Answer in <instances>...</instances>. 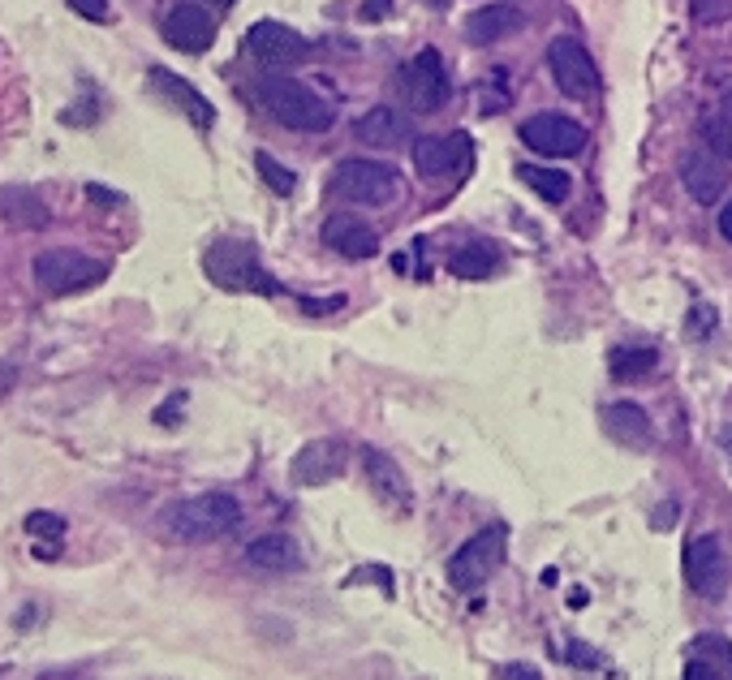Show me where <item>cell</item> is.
<instances>
[{"label": "cell", "instance_id": "ac0fdd59", "mask_svg": "<svg viewBox=\"0 0 732 680\" xmlns=\"http://www.w3.org/2000/svg\"><path fill=\"white\" fill-rule=\"evenodd\" d=\"M354 134L366 146H405V142H414V121H410V113H401L392 104H379V108L358 117Z\"/></svg>", "mask_w": 732, "mask_h": 680}, {"label": "cell", "instance_id": "44dd1931", "mask_svg": "<svg viewBox=\"0 0 732 680\" xmlns=\"http://www.w3.org/2000/svg\"><path fill=\"white\" fill-rule=\"evenodd\" d=\"M512 31H521V13L512 4H483V9H470V17H465V39L474 48L500 44Z\"/></svg>", "mask_w": 732, "mask_h": 680}, {"label": "cell", "instance_id": "1f68e13d", "mask_svg": "<svg viewBox=\"0 0 732 680\" xmlns=\"http://www.w3.org/2000/svg\"><path fill=\"white\" fill-rule=\"evenodd\" d=\"M569 659H574V668H586V672L603 668V655H599V650H590L586 642H569Z\"/></svg>", "mask_w": 732, "mask_h": 680}, {"label": "cell", "instance_id": "f546056e", "mask_svg": "<svg viewBox=\"0 0 732 680\" xmlns=\"http://www.w3.org/2000/svg\"><path fill=\"white\" fill-rule=\"evenodd\" d=\"M26 535H35V539H66V521L57 513H31L26 517Z\"/></svg>", "mask_w": 732, "mask_h": 680}, {"label": "cell", "instance_id": "603a6c76", "mask_svg": "<svg viewBox=\"0 0 732 680\" xmlns=\"http://www.w3.org/2000/svg\"><path fill=\"white\" fill-rule=\"evenodd\" d=\"M603 431L625 448H647L651 444V418L634 401H616V406L603 409Z\"/></svg>", "mask_w": 732, "mask_h": 680}, {"label": "cell", "instance_id": "ba28073f", "mask_svg": "<svg viewBox=\"0 0 732 680\" xmlns=\"http://www.w3.org/2000/svg\"><path fill=\"white\" fill-rule=\"evenodd\" d=\"M521 142L543 160H569L586 151V126H578L565 113H539L521 126Z\"/></svg>", "mask_w": 732, "mask_h": 680}, {"label": "cell", "instance_id": "4dcf8cb0", "mask_svg": "<svg viewBox=\"0 0 732 680\" xmlns=\"http://www.w3.org/2000/svg\"><path fill=\"white\" fill-rule=\"evenodd\" d=\"M70 9L78 17H86V22H113L108 0H70Z\"/></svg>", "mask_w": 732, "mask_h": 680}, {"label": "cell", "instance_id": "f1b7e54d", "mask_svg": "<svg viewBox=\"0 0 732 680\" xmlns=\"http://www.w3.org/2000/svg\"><path fill=\"white\" fill-rule=\"evenodd\" d=\"M703 138H707V146L716 151V155H724V160H732V117H724L720 108L703 121Z\"/></svg>", "mask_w": 732, "mask_h": 680}, {"label": "cell", "instance_id": "7c38bea8", "mask_svg": "<svg viewBox=\"0 0 732 680\" xmlns=\"http://www.w3.org/2000/svg\"><path fill=\"white\" fill-rule=\"evenodd\" d=\"M164 39H168L177 52L203 57V52L216 44V17H212L199 0H181V4H173L168 17H164Z\"/></svg>", "mask_w": 732, "mask_h": 680}, {"label": "cell", "instance_id": "4fadbf2b", "mask_svg": "<svg viewBox=\"0 0 732 680\" xmlns=\"http://www.w3.org/2000/svg\"><path fill=\"white\" fill-rule=\"evenodd\" d=\"M350 466V448L341 439H310L290 466V478L297 486H323L337 482Z\"/></svg>", "mask_w": 732, "mask_h": 680}, {"label": "cell", "instance_id": "6da1fadb", "mask_svg": "<svg viewBox=\"0 0 732 680\" xmlns=\"http://www.w3.org/2000/svg\"><path fill=\"white\" fill-rule=\"evenodd\" d=\"M255 99L285 126V130H297V134H328L337 113L323 95H315L306 82H297L290 73H263L255 82Z\"/></svg>", "mask_w": 732, "mask_h": 680}, {"label": "cell", "instance_id": "8fae6325", "mask_svg": "<svg viewBox=\"0 0 732 680\" xmlns=\"http://www.w3.org/2000/svg\"><path fill=\"white\" fill-rule=\"evenodd\" d=\"M246 52L259 61V66L268 69H290V66H302L306 57H310V44L285 26V22H255L250 31H246Z\"/></svg>", "mask_w": 732, "mask_h": 680}, {"label": "cell", "instance_id": "8d00e7d4", "mask_svg": "<svg viewBox=\"0 0 732 680\" xmlns=\"http://www.w3.org/2000/svg\"><path fill=\"white\" fill-rule=\"evenodd\" d=\"M383 4H388V0H370V4H366V17H383Z\"/></svg>", "mask_w": 732, "mask_h": 680}, {"label": "cell", "instance_id": "e0dca14e", "mask_svg": "<svg viewBox=\"0 0 732 680\" xmlns=\"http://www.w3.org/2000/svg\"><path fill=\"white\" fill-rule=\"evenodd\" d=\"M323 246L345 255V259H375L379 255V233L358 215H328L323 220Z\"/></svg>", "mask_w": 732, "mask_h": 680}, {"label": "cell", "instance_id": "ffe728a7", "mask_svg": "<svg viewBox=\"0 0 732 680\" xmlns=\"http://www.w3.org/2000/svg\"><path fill=\"white\" fill-rule=\"evenodd\" d=\"M685 680H732L729 637H720V633H703V637L689 646Z\"/></svg>", "mask_w": 732, "mask_h": 680}, {"label": "cell", "instance_id": "74e56055", "mask_svg": "<svg viewBox=\"0 0 732 680\" xmlns=\"http://www.w3.org/2000/svg\"><path fill=\"white\" fill-rule=\"evenodd\" d=\"M720 113H724V117H732V91L724 95V99H720Z\"/></svg>", "mask_w": 732, "mask_h": 680}, {"label": "cell", "instance_id": "836d02e7", "mask_svg": "<svg viewBox=\"0 0 732 680\" xmlns=\"http://www.w3.org/2000/svg\"><path fill=\"white\" fill-rule=\"evenodd\" d=\"M496 677H505V680H534V677H539V668H526V664H509V668H496Z\"/></svg>", "mask_w": 732, "mask_h": 680}, {"label": "cell", "instance_id": "d6a6232c", "mask_svg": "<svg viewBox=\"0 0 732 680\" xmlns=\"http://www.w3.org/2000/svg\"><path fill=\"white\" fill-rule=\"evenodd\" d=\"M86 199H91V203H99V207H121L126 203L117 190H104V186H95V181L86 186Z\"/></svg>", "mask_w": 732, "mask_h": 680}, {"label": "cell", "instance_id": "4316f807", "mask_svg": "<svg viewBox=\"0 0 732 680\" xmlns=\"http://www.w3.org/2000/svg\"><path fill=\"white\" fill-rule=\"evenodd\" d=\"M255 168H259V177L268 181V190L272 195H281V199H290L293 190H297V173L293 168H285L272 151H255Z\"/></svg>", "mask_w": 732, "mask_h": 680}, {"label": "cell", "instance_id": "9c48e42d", "mask_svg": "<svg viewBox=\"0 0 732 680\" xmlns=\"http://www.w3.org/2000/svg\"><path fill=\"white\" fill-rule=\"evenodd\" d=\"M729 577H732V564H729V551L716 535H703L694 543L685 547V582L694 595L703 599H720L729 590Z\"/></svg>", "mask_w": 732, "mask_h": 680}, {"label": "cell", "instance_id": "83f0119b", "mask_svg": "<svg viewBox=\"0 0 732 680\" xmlns=\"http://www.w3.org/2000/svg\"><path fill=\"white\" fill-rule=\"evenodd\" d=\"M656 366V349H616L612 353V375L616 379H638Z\"/></svg>", "mask_w": 732, "mask_h": 680}, {"label": "cell", "instance_id": "3957f363", "mask_svg": "<svg viewBox=\"0 0 732 680\" xmlns=\"http://www.w3.org/2000/svg\"><path fill=\"white\" fill-rule=\"evenodd\" d=\"M203 272L212 284L228 289V293H263V297H281V284L276 275L263 272L259 263V250L250 242H237V237H220L203 250Z\"/></svg>", "mask_w": 732, "mask_h": 680}, {"label": "cell", "instance_id": "f35d334b", "mask_svg": "<svg viewBox=\"0 0 732 680\" xmlns=\"http://www.w3.org/2000/svg\"><path fill=\"white\" fill-rule=\"evenodd\" d=\"M208 4H216V9H228V4H233V0H208Z\"/></svg>", "mask_w": 732, "mask_h": 680}, {"label": "cell", "instance_id": "e575fe53", "mask_svg": "<svg viewBox=\"0 0 732 680\" xmlns=\"http://www.w3.org/2000/svg\"><path fill=\"white\" fill-rule=\"evenodd\" d=\"M13 384H17V366H13V362H0V401L13 392Z\"/></svg>", "mask_w": 732, "mask_h": 680}, {"label": "cell", "instance_id": "484cf974", "mask_svg": "<svg viewBox=\"0 0 732 680\" xmlns=\"http://www.w3.org/2000/svg\"><path fill=\"white\" fill-rule=\"evenodd\" d=\"M448 272L457 280H487L496 272V250L492 246H465V250H457L448 259Z\"/></svg>", "mask_w": 732, "mask_h": 680}, {"label": "cell", "instance_id": "d4e9b609", "mask_svg": "<svg viewBox=\"0 0 732 680\" xmlns=\"http://www.w3.org/2000/svg\"><path fill=\"white\" fill-rule=\"evenodd\" d=\"M517 177L543 199V203H565L569 199V173H560V168H543V164H521L517 168Z\"/></svg>", "mask_w": 732, "mask_h": 680}, {"label": "cell", "instance_id": "52a82bcc", "mask_svg": "<svg viewBox=\"0 0 732 680\" xmlns=\"http://www.w3.org/2000/svg\"><path fill=\"white\" fill-rule=\"evenodd\" d=\"M547 66H552V78L556 86L569 95V99H590L599 91V66L594 57L586 52V44H578L574 35H556L547 44Z\"/></svg>", "mask_w": 732, "mask_h": 680}, {"label": "cell", "instance_id": "9a60e30c", "mask_svg": "<svg viewBox=\"0 0 732 680\" xmlns=\"http://www.w3.org/2000/svg\"><path fill=\"white\" fill-rule=\"evenodd\" d=\"M146 86L160 95V99H168L181 117H190L199 130H212V121H216V108H212V99L208 95H199L186 78H177L173 69H164V66H155L151 73H146Z\"/></svg>", "mask_w": 732, "mask_h": 680}, {"label": "cell", "instance_id": "8992f818", "mask_svg": "<svg viewBox=\"0 0 732 680\" xmlns=\"http://www.w3.org/2000/svg\"><path fill=\"white\" fill-rule=\"evenodd\" d=\"M108 275V263L104 259H91L82 250H44L35 259V284L48 293V297H66V293H82L91 284H99Z\"/></svg>", "mask_w": 732, "mask_h": 680}, {"label": "cell", "instance_id": "277c9868", "mask_svg": "<svg viewBox=\"0 0 732 680\" xmlns=\"http://www.w3.org/2000/svg\"><path fill=\"white\" fill-rule=\"evenodd\" d=\"M505 547H509V530H505V526L479 530L474 539H465V543L452 551V560H448V582H452L461 595L483 590V586L496 577V568L505 564Z\"/></svg>", "mask_w": 732, "mask_h": 680}, {"label": "cell", "instance_id": "d6986e66", "mask_svg": "<svg viewBox=\"0 0 732 680\" xmlns=\"http://www.w3.org/2000/svg\"><path fill=\"white\" fill-rule=\"evenodd\" d=\"M470 160V138L465 134H444V138H423L414 146V168L423 177H448Z\"/></svg>", "mask_w": 732, "mask_h": 680}, {"label": "cell", "instance_id": "ab89813d", "mask_svg": "<svg viewBox=\"0 0 732 680\" xmlns=\"http://www.w3.org/2000/svg\"><path fill=\"white\" fill-rule=\"evenodd\" d=\"M724 448H729V457H732V431H729V444H724Z\"/></svg>", "mask_w": 732, "mask_h": 680}, {"label": "cell", "instance_id": "7402d4cb", "mask_svg": "<svg viewBox=\"0 0 732 680\" xmlns=\"http://www.w3.org/2000/svg\"><path fill=\"white\" fill-rule=\"evenodd\" d=\"M0 220L4 224H13V228H48L52 224V211L48 203L35 195V190H26V186H4L0 190Z\"/></svg>", "mask_w": 732, "mask_h": 680}, {"label": "cell", "instance_id": "cb8c5ba5", "mask_svg": "<svg viewBox=\"0 0 732 680\" xmlns=\"http://www.w3.org/2000/svg\"><path fill=\"white\" fill-rule=\"evenodd\" d=\"M246 560L255 568H263V573H290V568L302 564V551L285 535H263V539H255V543L246 547Z\"/></svg>", "mask_w": 732, "mask_h": 680}, {"label": "cell", "instance_id": "d590c367", "mask_svg": "<svg viewBox=\"0 0 732 680\" xmlns=\"http://www.w3.org/2000/svg\"><path fill=\"white\" fill-rule=\"evenodd\" d=\"M720 233H724V237L732 242V203L724 207V211H720Z\"/></svg>", "mask_w": 732, "mask_h": 680}, {"label": "cell", "instance_id": "5bb4252c", "mask_svg": "<svg viewBox=\"0 0 732 680\" xmlns=\"http://www.w3.org/2000/svg\"><path fill=\"white\" fill-rule=\"evenodd\" d=\"M681 181H685V190H689L694 203L711 207L720 203V195L729 190V164L711 146H698V151H689L681 160Z\"/></svg>", "mask_w": 732, "mask_h": 680}, {"label": "cell", "instance_id": "30bf717a", "mask_svg": "<svg viewBox=\"0 0 732 680\" xmlns=\"http://www.w3.org/2000/svg\"><path fill=\"white\" fill-rule=\"evenodd\" d=\"M401 91H405L410 108H418V113H439L448 104L452 86H448V73H444L436 48H427V52H418L401 66Z\"/></svg>", "mask_w": 732, "mask_h": 680}, {"label": "cell", "instance_id": "5b68a950", "mask_svg": "<svg viewBox=\"0 0 732 680\" xmlns=\"http://www.w3.org/2000/svg\"><path fill=\"white\" fill-rule=\"evenodd\" d=\"M332 195L354 207H383L401 195V177L392 164L379 160H345L332 173Z\"/></svg>", "mask_w": 732, "mask_h": 680}, {"label": "cell", "instance_id": "7a4b0ae2", "mask_svg": "<svg viewBox=\"0 0 732 680\" xmlns=\"http://www.w3.org/2000/svg\"><path fill=\"white\" fill-rule=\"evenodd\" d=\"M160 526L177 543H216V539H228L241 526V504L228 491L190 495V500H177L173 508H164Z\"/></svg>", "mask_w": 732, "mask_h": 680}, {"label": "cell", "instance_id": "2e32d148", "mask_svg": "<svg viewBox=\"0 0 732 680\" xmlns=\"http://www.w3.org/2000/svg\"><path fill=\"white\" fill-rule=\"evenodd\" d=\"M363 474L366 486L375 491V500L392 513H410L414 495H410V478L401 474V466L392 457H383L379 448H363Z\"/></svg>", "mask_w": 732, "mask_h": 680}]
</instances>
